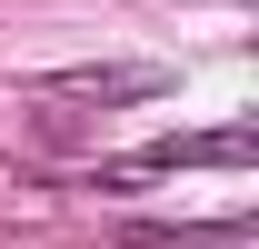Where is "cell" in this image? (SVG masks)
Wrapping results in <instances>:
<instances>
[{"instance_id":"obj_3","label":"cell","mask_w":259,"mask_h":249,"mask_svg":"<svg viewBox=\"0 0 259 249\" xmlns=\"http://www.w3.org/2000/svg\"><path fill=\"white\" fill-rule=\"evenodd\" d=\"M229 229V219H220ZM220 229H199V219H130L120 249H220Z\"/></svg>"},{"instance_id":"obj_1","label":"cell","mask_w":259,"mask_h":249,"mask_svg":"<svg viewBox=\"0 0 259 249\" xmlns=\"http://www.w3.org/2000/svg\"><path fill=\"white\" fill-rule=\"evenodd\" d=\"M249 130H199V140H150V150L130 159V170H249ZM130 170H110V180H130Z\"/></svg>"},{"instance_id":"obj_2","label":"cell","mask_w":259,"mask_h":249,"mask_svg":"<svg viewBox=\"0 0 259 249\" xmlns=\"http://www.w3.org/2000/svg\"><path fill=\"white\" fill-rule=\"evenodd\" d=\"M50 90H60V100H150L160 70H60Z\"/></svg>"}]
</instances>
